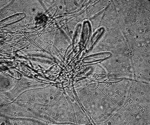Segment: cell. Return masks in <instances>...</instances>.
Masks as SVG:
<instances>
[{
  "mask_svg": "<svg viewBox=\"0 0 150 125\" xmlns=\"http://www.w3.org/2000/svg\"><path fill=\"white\" fill-rule=\"evenodd\" d=\"M25 16V14L18 13L15 15H13L5 19L2 20L1 22V27L3 25H8L10 24L14 23V22L19 21L20 20L22 19Z\"/></svg>",
  "mask_w": 150,
  "mask_h": 125,
  "instance_id": "6da1fadb",
  "label": "cell"
}]
</instances>
